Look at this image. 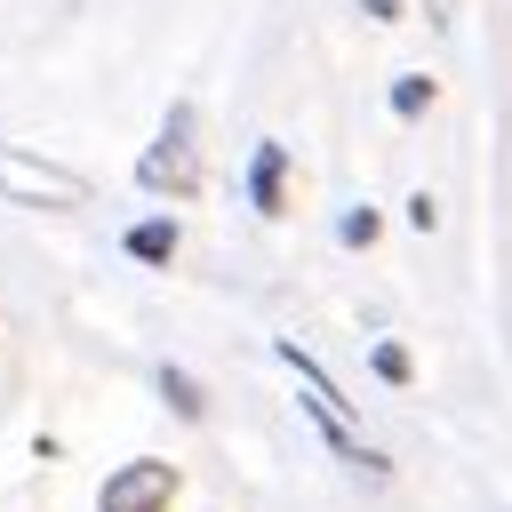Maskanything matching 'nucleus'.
Wrapping results in <instances>:
<instances>
[{"label":"nucleus","mask_w":512,"mask_h":512,"mask_svg":"<svg viewBox=\"0 0 512 512\" xmlns=\"http://www.w3.org/2000/svg\"><path fill=\"white\" fill-rule=\"evenodd\" d=\"M136 184H144V192H168V200L200 192V136H192V104H176V112H168V128L152 136V152L136 160Z\"/></svg>","instance_id":"f257e3e1"},{"label":"nucleus","mask_w":512,"mask_h":512,"mask_svg":"<svg viewBox=\"0 0 512 512\" xmlns=\"http://www.w3.org/2000/svg\"><path fill=\"white\" fill-rule=\"evenodd\" d=\"M0 200H16V208H80L88 184L72 168H56V160H32V152L0 144Z\"/></svg>","instance_id":"f03ea898"},{"label":"nucleus","mask_w":512,"mask_h":512,"mask_svg":"<svg viewBox=\"0 0 512 512\" xmlns=\"http://www.w3.org/2000/svg\"><path fill=\"white\" fill-rule=\"evenodd\" d=\"M168 504H176V464H160V456L120 464L96 496V512H168Z\"/></svg>","instance_id":"7ed1b4c3"},{"label":"nucleus","mask_w":512,"mask_h":512,"mask_svg":"<svg viewBox=\"0 0 512 512\" xmlns=\"http://www.w3.org/2000/svg\"><path fill=\"white\" fill-rule=\"evenodd\" d=\"M128 256L168 264V256H176V224H136V232H128Z\"/></svg>","instance_id":"20e7f679"},{"label":"nucleus","mask_w":512,"mask_h":512,"mask_svg":"<svg viewBox=\"0 0 512 512\" xmlns=\"http://www.w3.org/2000/svg\"><path fill=\"white\" fill-rule=\"evenodd\" d=\"M256 208H264V216H280V144H264V152H256Z\"/></svg>","instance_id":"39448f33"},{"label":"nucleus","mask_w":512,"mask_h":512,"mask_svg":"<svg viewBox=\"0 0 512 512\" xmlns=\"http://www.w3.org/2000/svg\"><path fill=\"white\" fill-rule=\"evenodd\" d=\"M392 104H400V112H424V104H432V80H400Z\"/></svg>","instance_id":"423d86ee"},{"label":"nucleus","mask_w":512,"mask_h":512,"mask_svg":"<svg viewBox=\"0 0 512 512\" xmlns=\"http://www.w3.org/2000/svg\"><path fill=\"white\" fill-rule=\"evenodd\" d=\"M160 392H168V400H176V408H184V416H200V392H192V384H184V376H176V368H168V376H160Z\"/></svg>","instance_id":"0eeeda50"},{"label":"nucleus","mask_w":512,"mask_h":512,"mask_svg":"<svg viewBox=\"0 0 512 512\" xmlns=\"http://www.w3.org/2000/svg\"><path fill=\"white\" fill-rule=\"evenodd\" d=\"M344 240H352V248H360V240H376V216H368V208H352V216H344Z\"/></svg>","instance_id":"6e6552de"},{"label":"nucleus","mask_w":512,"mask_h":512,"mask_svg":"<svg viewBox=\"0 0 512 512\" xmlns=\"http://www.w3.org/2000/svg\"><path fill=\"white\" fill-rule=\"evenodd\" d=\"M424 16H432V24H448V16H456V0H424Z\"/></svg>","instance_id":"1a4fd4ad"},{"label":"nucleus","mask_w":512,"mask_h":512,"mask_svg":"<svg viewBox=\"0 0 512 512\" xmlns=\"http://www.w3.org/2000/svg\"><path fill=\"white\" fill-rule=\"evenodd\" d=\"M368 16H376V24H384V16H400V0H368Z\"/></svg>","instance_id":"9d476101"}]
</instances>
